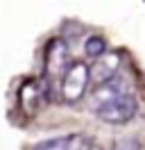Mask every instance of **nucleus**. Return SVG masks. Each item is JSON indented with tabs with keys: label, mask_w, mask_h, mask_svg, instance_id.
Instances as JSON below:
<instances>
[{
	"label": "nucleus",
	"mask_w": 145,
	"mask_h": 150,
	"mask_svg": "<svg viewBox=\"0 0 145 150\" xmlns=\"http://www.w3.org/2000/svg\"><path fill=\"white\" fill-rule=\"evenodd\" d=\"M91 84V68L84 62H72L68 66V71L61 77V98L63 103H77L84 98L86 89Z\"/></svg>",
	"instance_id": "obj_1"
},
{
	"label": "nucleus",
	"mask_w": 145,
	"mask_h": 150,
	"mask_svg": "<svg viewBox=\"0 0 145 150\" xmlns=\"http://www.w3.org/2000/svg\"><path fill=\"white\" fill-rule=\"evenodd\" d=\"M136 112H138V100L134 96L125 93L116 100H111V103L102 105L100 109H95V116L102 123H109V125H125L136 116Z\"/></svg>",
	"instance_id": "obj_2"
},
{
	"label": "nucleus",
	"mask_w": 145,
	"mask_h": 150,
	"mask_svg": "<svg viewBox=\"0 0 145 150\" xmlns=\"http://www.w3.org/2000/svg\"><path fill=\"white\" fill-rule=\"evenodd\" d=\"M118 68H120V55L118 52H107L102 55L91 66V82L95 86H104L109 82H113L118 75Z\"/></svg>",
	"instance_id": "obj_3"
},
{
	"label": "nucleus",
	"mask_w": 145,
	"mask_h": 150,
	"mask_svg": "<svg viewBox=\"0 0 145 150\" xmlns=\"http://www.w3.org/2000/svg\"><path fill=\"white\" fill-rule=\"evenodd\" d=\"M66 62H68V48H66V43H63L61 39H54L52 43H50V48H48V57H45L48 73L57 75V73H61V71L66 73L68 71Z\"/></svg>",
	"instance_id": "obj_4"
},
{
	"label": "nucleus",
	"mask_w": 145,
	"mask_h": 150,
	"mask_svg": "<svg viewBox=\"0 0 145 150\" xmlns=\"http://www.w3.org/2000/svg\"><path fill=\"white\" fill-rule=\"evenodd\" d=\"M125 93L127 91H122V86L116 84V80H113V82H109V84L95 89V93H93V107L100 109L102 105L111 103V100H116V98H120V96H125Z\"/></svg>",
	"instance_id": "obj_5"
},
{
	"label": "nucleus",
	"mask_w": 145,
	"mask_h": 150,
	"mask_svg": "<svg viewBox=\"0 0 145 150\" xmlns=\"http://www.w3.org/2000/svg\"><path fill=\"white\" fill-rule=\"evenodd\" d=\"M84 52L93 59H100L102 55H107V41L98 34H93V37L86 39V43H84Z\"/></svg>",
	"instance_id": "obj_6"
},
{
	"label": "nucleus",
	"mask_w": 145,
	"mask_h": 150,
	"mask_svg": "<svg viewBox=\"0 0 145 150\" xmlns=\"http://www.w3.org/2000/svg\"><path fill=\"white\" fill-rule=\"evenodd\" d=\"M70 148V137H52V139L39 141L34 150H68Z\"/></svg>",
	"instance_id": "obj_7"
},
{
	"label": "nucleus",
	"mask_w": 145,
	"mask_h": 150,
	"mask_svg": "<svg viewBox=\"0 0 145 150\" xmlns=\"http://www.w3.org/2000/svg\"><path fill=\"white\" fill-rule=\"evenodd\" d=\"M113 150H141V143L136 137H122L113 143Z\"/></svg>",
	"instance_id": "obj_8"
},
{
	"label": "nucleus",
	"mask_w": 145,
	"mask_h": 150,
	"mask_svg": "<svg viewBox=\"0 0 145 150\" xmlns=\"http://www.w3.org/2000/svg\"><path fill=\"white\" fill-rule=\"evenodd\" d=\"M68 150H93V143H91L86 137H70V148Z\"/></svg>",
	"instance_id": "obj_9"
}]
</instances>
